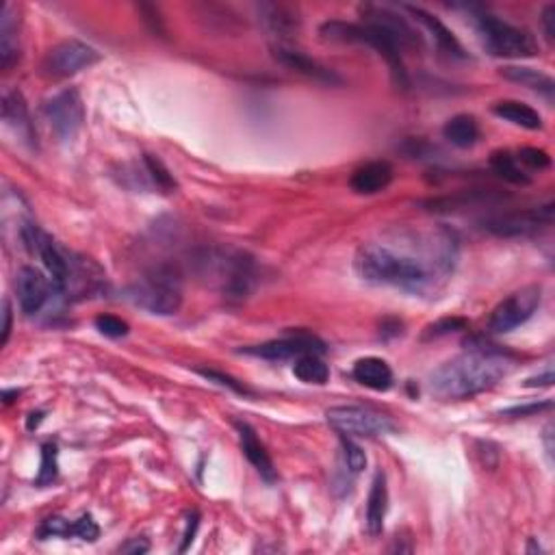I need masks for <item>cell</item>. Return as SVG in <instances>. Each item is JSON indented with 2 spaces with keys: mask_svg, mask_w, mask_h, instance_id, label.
Instances as JSON below:
<instances>
[{
  "mask_svg": "<svg viewBox=\"0 0 555 555\" xmlns=\"http://www.w3.org/2000/svg\"><path fill=\"white\" fill-rule=\"evenodd\" d=\"M456 254V236L445 228L393 230L378 241L360 245L354 267L371 284L428 293L451 276Z\"/></svg>",
  "mask_w": 555,
  "mask_h": 555,
  "instance_id": "obj_1",
  "label": "cell"
},
{
  "mask_svg": "<svg viewBox=\"0 0 555 555\" xmlns=\"http://www.w3.org/2000/svg\"><path fill=\"white\" fill-rule=\"evenodd\" d=\"M514 360L497 349L473 347L447 360L430 375V393L439 400H471L479 393L493 389L510 371Z\"/></svg>",
  "mask_w": 555,
  "mask_h": 555,
  "instance_id": "obj_2",
  "label": "cell"
},
{
  "mask_svg": "<svg viewBox=\"0 0 555 555\" xmlns=\"http://www.w3.org/2000/svg\"><path fill=\"white\" fill-rule=\"evenodd\" d=\"M319 33L323 40L334 42V44H366L374 48L378 55H382L389 63L393 80L397 83V88L408 89L411 88V80H408V69L403 66L402 59V48L393 40L391 33H386L384 29L375 24H354V23H343V20H328L319 26Z\"/></svg>",
  "mask_w": 555,
  "mask_h": 555,
  "instance_id": "obj_3",
  "label": "cell"
},
{
  "mask_svg": "<svg viewBox=\"0 0 555 555\" xmlns=\"http://www.w3.org/2000/svg\"><path fill=\"white\" fill-rule=\"evenodd\" d=\"M196 263L228 298L244 300L254 289L256 265L244 252L207 250L196 258Z\"/></svg>",
  "mask_w": 555,
  "mask_h": 555,
  "instance_id": "obj_4",
  "label": "cell"
},
{
  "mask_svg": "<svg viewBox=\"0 0 555 555\" xmlns=\"http://www.w3.org/2000/svg\"><path fill=\"white\" fill-rule=\"evenodd\" d=\"M128 300L153 315H174L182 304L180 278L171 267H159L128 289Z\"/></svg>",
  "mask_w": 555,
  "mask_h": 555,
  "instance_id": "obj_5",
  "label": "cell"
},
{
  "mask_svg": "<svg viewBox=\"0 0 555 555\" xmlns=\"http://www.w3.org/2000/svg\"><path fill=\"white\" fill-rule=\"evenodd\" d=\"M477 31L486 51L495 57H533L538 52V42L530 31L504 23L495 15L477 18Z\"/></svg>",
  "mask_w": 555,
  "mask_h": 555,
  "instance_id": "obj_6",
  "label": "cell"
},
{
  "mask_svg": "<svg viewBox=\"0 0 555 555\" xmlns=\"http://www.w3.org/2000/svg\"><path fill=\"white\" fill-rule=\"evenodd\" d=\"M326 417L328 423L347 439H380V436L395 432V423L391 421V417L374 408L334 406Z\"/></svg>",
  "mask_w": 555,
  "mask_h": 555,
  "instance_id": "obj_7",
  "label": "cell"
},
{
  "mask_svg": "<svg viewBox=\"0 0 555 555\" xmlns=\"http://www.w3.org/2000/svg\"><path fill=\"white\" fill-rule=\"evenodd\" d=\"M542 300V289L532 284V287H525L516 293H512L510 298H505L504 301H499L495 306V310L490 312L488 328L497 334H505L516 330V328L523 326L527 319H532L533 312L538 310Z\"/></svg>",
  "mask_w": 555,
  "mask_h": 555,
  "instance_id": "obj_8",
  "label": "cell"
},
{
  "mask_svg": "<svg viewBox=\"0 0 555 555\" xmlns=\"http://www.w3.org/2000/svg\"><path fill=\"white\" fill-rule=\"evenodd\" d=\"M42 111H44V117L46 122L51 124L52 133H55L61 142H69V139L77 137V133L85 122L83 100H80V94L77 89L59 91V94L44 102Z\"/></svg>",
  "mask_w": 555,
  "mask_h": 555,
  "instance_id": "obj_9",
  "label": "cell"
},
{
  "mask_svg": "<svg viewBox=\"0 0 555 555\" xmlns=\"http://www.w3.org/2000/svg\"><path fill=\"white\" fill-rule=\"evenodd\" d=\"M482 224L488 233H493L497 236L536 235L553 224V204L549 202V204H544V207L530 208V211L493 215V217L484 219Z\"/></svg>",
  "mask_w": 555,
  "mask_h": 555,
  "instance_id": "obj_10",
  "label": "cell"
},
{
  "mask_svg": "<svg viewBox=\"0 0 555 555\" xmlns=\"http://www.w3.org/2000/svg\"><path fill=\"white\" fill-rule=\"evenodd\" d=\"M98 61L100 52L96 51V48H91L89 44L79 40H66L48 52L44 59V69L51 77L66 79L80 72V69L96 66Z\"/></svg>",
  "mask_w": 555,
  "mask_h": 555,
  "instance_id": "obj_11",
  "label": "cell"
},
{
  "mask_svg": "<svg viewBox=\"0 0 555 555\" xmlns=\"http://www.w3.org/2000/svg\"><path fill=\"white\" fill-rule=\"evenodd\" d=\"M245 354L258 356V358L265 360H289V358H300L304 354H323V343L317 337L310 334H293V337L278 338V341H269L256 347H245Z\"/></svg>",
  "mask_w": 555,
  "mask_h": 555,
  "instance_id": "obj_12",
  "label": "cell"
},
{
  "mask_svg": "<svg viewBox=\"0 0 555 555\" xmlns=\"http://www.w3.org/2000/svg\"><path fill=\"white\" fill-rule=\"evenodd\" d=\"M15 291H18L20 309L24 315H37L48 304L52 291H57V287L37 269L23 267L18 272V280H15Z\"/></svg>",
  "mask_w": 555,
  "mask_h": 555,
  "instance_id": "obj_13",
  "label": "cell"
},
{
  "mask_svg": "<svg viewBox=\"0 0 555 555\" xmlns=\"http://www.w3.org/2000/svg\"><path fill=\"white\" fill-rule=\"evenodd\" d=\"M360 14H363L365 23L380 26L386 33H391L402 51L421 46V37H419L417 31H414L400 14L393 12V9L378 7V5H365V7L360 9Z\"/></svg>",
  "mask_w": 555,
  "mask_h": 555,
  "instance_id": "obj_14",
  "label": "cell"
},
{
  "mask_svg": "<svg viewBox=\"0 0 555 555\" xmlns=\"http://www.w3.org/2000/svg\"><path fill=\"white\" fill-rule=\"evenodd\" d=\"M272 52H273V59H276L278 63H282V66L293 69V72L304 74V77H309V79L317 80V83H323V85H341V77H338L337 72H332L330 68L321 66L319 61H315V59L304 55L301 51H295V48L278 44V46L272 48Z\"/></svg>",
  "mask_w": 555,
  "mask_h": 555,
  "instance_id": "obj_15",
  "label": "cell"
},
{
  "mask_svg": "<svg viewBox=\"0 0 555 555\" xmlns=\"http://www.w3.org/2000/svg\"><path fill=\"white\" fill-rule=\"evenodd\" d=\"M235 428L236 432H239L241 449H244V456L250 460V465L261 473L263 479H267V482H276V467H273L272 456H269L265 445L258 440L252 425H247L245 421H235Z\"/></svg>",
  "mask_w": 555,
  "mask_h": 555,
  "instance_id": "obj_16",
  "label": "cell"
},
{
  "mask_svg": "<svg viewBox=\"0 0 555 555\" xmlns=\"http://www.w3.org/2000/svg\"><path fill=\"white\" fill-rule=\"evenodd\" d=\"M393 180V167L389 161H371V163L360 165L352 174V190L360 196H375L384 191Z\"/></svg>",
  "mask_w": 555,
  "mask_h": 555,
  "instance_id": "obj_17",
  "label": "cell"
},
{
  "mask_svg": "<svg viewBox=\"0 0 555 555\" xmlns=\"http://www.w3.org/2000/svg\"><path fill=\"white\" fill-rule=\"evenodd\" d=\"M408 12L414 15V20H417L419 24L425 26V31H428V33L434 37L436 46H439L440 51L445 52V55L456 57V59H467L465 46H462L460 42H458V37L451 33V31L447 29V26L440 23V20L436 18V15L423 12L421 7H408Z\"/></svg>",
  "mask_w": 555,
  "mask_h": 555,
  "instance_id": "obj_18",
  "label": "cell"
},
{
  "mask_svg": "<svg viewBox=\"0 0 555 555\" xmlns=\"http://www.w3.org/2000/svg\"><path fill=\"white\" fill-rule=\"evenodd\" d=\"M386 510H389V486H386L384 473L378 471L371 482L369 499H366V532L371 536H380L384 530Z\"/></svg>",
  "mask_w": 555,
  "mask_h": 555,
  "instance_id": "obj_19",
  "label": "cell"
},
{
  "mask_svg": "<svg viewBox=\"0 0 555 555\" xmlns=\"http://www.w3.org/2000/svg\"><path fill=\"white\" fill-rule=\"evenodd\" d=\"M3 120L23 137L26 143H33V122H31L29 106H26L24 96L20 91H5L3 94Z\"/></svg>",
  "mask_w": 555,
  "mask_h": 555,
  "instance_id": "obj_20",
  "label": "cell"
},
{
  "mask_svg": "<svg viewBox=\"0 0 555 555\" xmlns=\"http://www.w3.org/2000/svg\"><path fill=\"white\" fill-rule=\"evenodd\" d=\"M354 380L366 386L371 391H389L393 384V371L386 360L366 356V358L356 360L354 365Z\"/></svg>",
  "mask_w": 555,
  "mask_h": 555,
  "instance_id": "obj_21",
  "label": "cell"
},
{
  "mask_svg": "<svg viewBox=\"0 0 555 555\" xmlns=\"http://www.w3.org/2000/svg\"><path fill=\"white\" fill-rule=\"evenodd\" d=\"M258 18L276 35H291L300 29V15L293 7L276 3L258 5Z\"/></svg>",
  "mask_w": 555,
  "mask_h": 555,
  "instance_id": "obj_22",
  "label": "cell"
},
{
  "mask_svg": "<svg viewBox=\"0 0 555 555\" xmlns=\"http://www.w3.org/2000/svg\"><path fill=\"white\" fill-rule=\"evenodd\" d=\"M18 24H15L12 5H3L0 12V66L9 69L18 61Z\"/></svg>",
  "mask_w": 555,
  "mask_h": 555,
  "instance_id": "obj_23",
  "label": "cell"
},
{
  "mask_svg": "<svg viewBox=\"0 0 555 555\" xmlns=\"http://www.w3.org/2000/svg\"><path fill=\"white\" fill-rule=\"evenodd\" d=\"M493 113L501 120H508L514 126L527 128V131H541L542 128L541 113L533 111L530 105H523L519 100H501L493 106Z\"/></svg>",
  "mask_w": 555,
  "mask_h": 555,
  "instance_id": "obj_24",
  "label": "cell"
},
{
  "mask_svg": "<svg viewBox=\"0 0 555 555\" xmlns=\"http://www.w3.org/2000/svg\"><path fill=\"white\" fill-rule=\"evenodd\" d=\"M443 134L456 148H471L479 139V126L473 116H456L445 124Z\"/></svg>",
  "mask_w": 555,
  "mask_h": 555,
  "instance_id": "obj_25",
  "label": "cell"
},
{
  "mask_svg": "<svg viewBox=\"0 0 555 555\" xmlns=\"http://www.w3.org/2000/svg\"><path fill=\"white\" fill-rule=\"evenodd\" d=\"M501 74H504L508 80H514V83L523 85V88H530L533 91H541V94L547 96V98H551L553 91H555V83L553 79L549 77V74L538 72V69L532 68H504L501 69Z\"/></svg>",
  "mask_w": 555,
  "mask_h": 555,
  "instance_id": "obj_26",
  "label": "cell"
},
{
  "mask_svg": "<svg viewBox=\"0 0 555 555\" xmlns=\"http://www.w3.org/2000/svg\"><path fill=\"white\" fill-rule=\"evenodd\" d=\"M295 378L306 382V384H326L330 378V369L323 363L319 354H304L295 358L293 365Z\"/></svg>",
  "mask_w": 555,
  "mask_h": 555,
  "instance_id": "obj_27",
  "label": "cell"
},
{
  "mask_svg": "<svg viewBox=\"0 0 555 555\" xmlns=\"http://www.w3.org/2000/svg\"><path fill=\"white\" fill-rule=\"evenodd\" d=\"M490 167H493L495 174L512 182V185H530L532 180V178L527 176V171L521 167L519 159L508 153V150H501V153H495L490 156Z\"/></svg>",
  "mask_w": 555,
  "mask_h": 555,
  "instance_id": "obj_28",
  "label": "cell"
},
{
  "mask_svg": "<svg viewBox=\"0 0 555 555\" xmlns=\"http://www.w3.org/2000/svg\"><path fill=\"white\" fill-rule=\"evenodd\" d=\"M143 163H145V170H148L150 178H153V180L156 182V187H159V190H163L165 193H170V191L176 190L174 176L170 174V170H167V167L161 163V161L156 159V156L143 154Z\"/></svg>",
  "mask_w": 555,
  "mask_h": 555,
  "instance_id": "obj_29",
  "label": "cell"
},
{
  "mask_svg": "<svg viewBox=\"0 0 555 555\" xmlns=\"http://www.w3.org/2000/svg\"><path fill=\"white\" fill-rule=\"evenodd\" d=\"M59 473V462H57V447L55 445H44L42 447V468L37 473V486H48L57 479Z\"/></svg>",
  "mask_w": 555,
  "mask_h": 555,
  "instance_id": "obj_30",
  "label": "cell"
},
{
  "mask_svg": "<svg viewBox=\"0 0 555 555\" xmlns=\"http://www.w3.org/2000/svg\"><path fill=\"white\" fill-rule=\"evenodd\" d=\"M343 458L345 465L349 467V471L352 473H360L366 467V456L363 447L356 445L352 439H347V436H343Z\"/></svg>",
  "mask_w": 555,
  "mask_h": 555,
  "instance_id": "obj_31",
  "label": "cell"
},
{
  "mask_svg": "<svg viewBox=\"0 0 555 555\" xmlns=\"http://www.w3.org/2000/svg\"><path fill=\"white\" fill-rule=\"evenodd\" d=\"M96 328L109 338H122L128 334V323L116 315H98L96 317Z\"/></svg>",
  "mask_w": 555,
  "mask_h": 555,
  "instance_id": "obj_32",
  "label": "cell"
},
{
  "mask_svg": "<svg viewBox=\"0 0 555 555\" xmlns=\"http://www.w3.org/2000/svg\"><path fill=\"white\" fill-rule=\"evenodd\" d=\"M40 538H72V521L52 516L40 525Z\"/></svg>",
  "mask_w": 555,
  "mask_h": 555,
  "instance_id": "obj_33",
  "label": "cell"
},
{
  "mask_svg": "<svg viewBox=\"0 0 555 555\" xmlns=\"http://www.w3.org/2000/svg\"><path fill=\"white\" fill-rule=\"evenodd\" d=\"M516 159H519V163L527 165L530 170H547L549 165H551V156H549L544 150L538 148H521L519 154H516Z\"/></svg>",
  "mask_w": 555,
  "mask_h": 555,
  "instance_id": "obj_34",
  "label": "cell"
},
{
  "mask_svg": "<svg viewBox=\"0 0 555 555\" xmlns=\"http://www.w3.org/2000/svg\"><path fill=\"white\" fill-rule=\"evenodd\" d=\"M72 536L85 542H94L100 536V527L91 519V514H83L80 519L72 521Z\"/></svg>",
  "mask_w": 555,
  "mask_h": 555,
  "instance_id": "obj_35",
  "label": "cell"
},
{
  "mask_svg": "<svg viewBox=\"0 0 555 555\" xmlns=\"http://www.w3.org/2000/svg\"><path fill=\"white\" fill-rule=\"evenodd\" d=\"M198 374L204 375V378H207V380L217 382L219 386H228L230 391L239 393V395H250V391H247L245 386L241 384V382H236L235 378H230V375L222 374V371H215V369H198Z\"/></svg>",
  "mask_w": 555,
  "mask_h": 555,
  "instance_id": "obj_36",
  "label": "cell"
},
{
  "mask_svg": "<svg viewBox=\"0 0 555 555\" xmlns=\"http://www.w3.org/2000/svg\"><path fill=\"white\" fill-rule=\"evenodd\" d=\"M467 326L465 319H458V317H454V319H440L432 323V326L428 328V332H425V337H445V334H451V332H458L462 330V328Z\"/></svg>",
  "mask_w": 555,
  "mask_h": 555,
  "instance_id": "obj_37",
  "label": "cell"
},
{
  "mask_svg": "<svg viewBox=\"0 0 555 555\" xmlns=\"http://www.w3.org/2000/svg\"><path fill=\"white\" fill-rule=\"evenodd\" d=\"M150 549V542L145 538H131L128 542H124L120 547V553H131V555H142Z\"/></svg>",
  "mask_w": 555,
  "mask_h": 555,
  "instance_id": "obj_38",
  "label": "cell"
},
{
  "mask_svg": "<svg viewBox=\"0 0 555 555\" xmlns=\"http://www.w3.org/2000/svg\"><path fill=\"white\" fill-rule=\"evenodd\" d=\"M3 338H0V345H7L9 341V334H12V319H14V312H12V304H9V300L3 301Z\"/></svg>",
  "mask_w": 555,
  "mask_h": 555,
  "instance_id": "obj_39",
  "label": "cell"
},
{
  "mask_svg": "<svg viewBox=\"0 0 555 555\" xmlns=\"http://www.w3.org/2000/svg\"><path fill=\"white\" fill-rule=\"evenodd\" d=\"M198 514L193 512V514H190V519H187V532L185 536H182V544H180V551H187L190 549V544L193 542V536H196V530H198Z\"/></svg>",
  "mask_w": 555,
  "mask_h": 555,
  "instance_id": "obj_40",
  "label": "cell"
},
{
  "mask_svg": "<svg viewBox=\"0 0 555 555\" xmlns=\"http://www.w3.org/2000/svg\"><path fill=\"white\" fill-rule=\"evenodd\" d=\"M542 26H544V33H547L549 40H553L555 37V5H547V7H544Z\"/></svg>",
  "mask_w": 555,
  "mask_h": 555,
  "instance_id": "obj_41",
  "label": "cell"
},
{
  "mask_svg": "<svg viewBox=\"0 0 555 555\" xmlns=\"http://www.w3.org/2000/svg\"><path fill=\"white\" fill-rule=\"evenodd\" d=\"M547 408H551V402H544V403H532V406H519V408H510V411H505V414H514V417H525V414H530V412H541V411H547Z\"/></svg>",
  "mask_w": 555,
  "mask_h": 555,
  "instance_id": "obj_42",
  "label": "cell"
},
{
  "mask_svg": "<svg viewBox=\"0 0 555 555\" xmlns=\"http://www.w3.org/2000/svg\"><path fill=\"white\" fill-rule=\"evenodd\" d=\"M555 382V378H553V369L551 366H547V369L542 371V374H538V375H533V378H530L525 382V386H551Z\"/></svg>",
  "mask_w": 555,
  "mask_h": 555,
  "instance_id": "obj_43",
  "label": "cell"
},
{
  "mask_svg": "<svg viewBox=\"0 0 555 555\" xmlns=\"http://www.w3.org/2000/svg\"><path fill=\"white\" fill-rule=\"evenodd\" d=\"M544 443H547V454H553V445H551V425L547 428V432H544Z\"/></svg>",
  "mask_w": 555,
  "mask_h": 555,
  "instance_id": "obj_44",
  "label": "cell"
}]
</instances>
